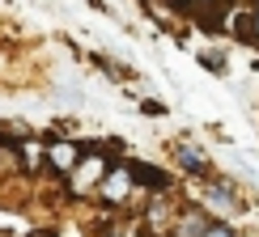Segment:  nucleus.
I'll use <instances>...</instances> for the list:
<instances>
[{
	"label": "nucleus",
	"mask_w": 259,
	"mask_h": 237,
	"mask_svg": "<svg viewBox=\"0 0 259 237\" xmlns=\"http://www.w3.org/2000/svg\"><path fill=\"white\" fill-rule=\"evenodd\" d=\"M208 224L212 220L191 203V208H179L175 212V220H170V237H204V233H208Z\"/></svg>",
	"instance_id": "20e7f679"
},
{
	"label": "nucleus",
	"mask_w": 259,
	"mask_h": 237,
	"mask_svg": "<svg viewBox=\"0 0 259 237\" xmlns=\"http://www.w3.org/2000/svg\"><path fill=\"white\" fill-rule=\"evenodd\" d=\"M255 42H259V9H255Z\"/></svg>",
	"instance_id": "9d476101"
},
{
	"label": "nucleus",
	"mask_w": 259,
	"mask_h": 237,
	"mask_svg": "<svg viewBox=\"0 0 259 237\" xmlns=\"http://www.w3.org/2000/svg\"><path fill=\"white\" fill-rule=\"evenodd\" d=\"M132 174H127V161H115L111 169H106V178L98 182V195L111 203V208H119V203H127L132 199Z\"/></svg>",
	"instance_id": "f03ea898"
},
{
	"label": "nucleus",
	"mask_w": 259,
	"mask_h": 237,
	"mask_svg": "<svg viewBox=\"0 0 259 237\" xmlns=\"http://www.w3.org/2000/svg\"><path fill=\"white\" fill-rule=\"evenodd\" d=\"M127 174H132V187H145V191H153V195H166L170 182H175L166 169L145 165V161H127Z\"/></svg>",
	"instance_id": "7ed1b4c3"
},
{
	"label": "nucleus",
	"mask_w": 259,
	"mask_h": 237,
	"mask_svg": "<svg viewBox=\"0 0 259 237\" xmlns=\"http://www.w3.org/2000/svg\"><path fill=\"white\" fill-rule=\"evenodd\" d=\"M230 26H234V38L255 42V13H230Z\"/></svg>",
	"instance_id": "0eeeda50"
},
{
	"label": "nucleus",
	"mask_w": 259,
	"mask_h": 237,
	"mask_svg": "<svg viewBox=\"0 0 259 237\" xmlns=\"http://www.w3.org/2000/svg\"><path fill=\"white\" fill-rule=\"evenodd\" d=\"M196 208L208 220H230V216H238L246 203L238 199V187H234V182H225V178L212 174V178H204V195H200Z\"/></svg>",
	"instance_id": "f257e3e1"
},
{
	"label": "nucleus",
	"mask_w": 259,
	"mask_h": 237,
	"mask_svg": "<svg viewBox=\"0 0 259 237\" xmlns=\"http://www.w3.org/2000/svg\"><path fill=\"white\" fill-rule=\"evenodd\" d=\"M200 64H204V68H212V72H225V51H221V47H217V51H204Z\"/></svg>",
	"instance_id": "6e6552de"
},
{
	"label": "nucleus",
	"mask_w": 259,
	"mask_h": 237,
	"mask_svg": "<svg viewBox=\"0 0 259 237\" xmlns=\"http://www.w3.org/2000/svg\"><path fill=\"white\" fill-rule=\"evenodd\" d=\"M204 237H238V233H234V229H230L225 220H212V224H208V233H204Z\"/></svg>",
	"instance_id": "1a4fd4ad"
},
{
	"label": "nucleus",
	"mask_w": 259,
	"mask_h": 237,
	"mask_svg": "<svg viewBox=\"0 0 259 237\" xmlns=\"http://www.w3.org/2000/svg\"><path fill=\"white\" fill-rule=\"evenodd\" d=\"M175 161H179V169H187L191 178H212V169H208V157L200 153L191 140H183V144H175Z\"/></svg>",
	"instance_id": "39448f33"
},
{
	"label": "nucleus",
	"mask_w": 259,
	"mask_h": 237,
	"mask_svg": "<svg viewBox=\"0 0 259 237\" xmlns=\"http://www.w3.org/2000/svg\"><path fill=\"white\" fill-rule=\"evenodd\" d=\"M81 157H85V148L81 144H51L47 148V161H51V169H60V174H68V169H77L81 165Z\"/></svg>",
	"instance_id": "423d86ee"
}]
</instances>
